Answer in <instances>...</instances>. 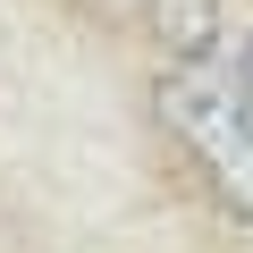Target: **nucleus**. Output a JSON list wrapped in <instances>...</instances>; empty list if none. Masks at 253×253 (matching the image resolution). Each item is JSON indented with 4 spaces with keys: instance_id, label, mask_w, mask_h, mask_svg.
Wrapping results in <instances>:
<instances>
[{
    "instance_id": "f257e3e1",
    "label": "nucleus",
    "mask_w": 253,
    "mask_h": 253,
    "mask_svg": "<svg viewBox=\"0 0 253 253\" xmlns=\"http://www.w3.org/2000/svg\"><path fill=\"white\" fill-rule=\"evenodd\" d=\"M152 110H161L169 135L186 144L194 177H203L228 211L253 219V110H245L228 59H169L161 84H152Z\"/></svg>"
},
{
    "instance_id": "f03ea898",
    "label": "nucleus",
    "mask_w": 253,
    "mask_h": 253,
    "mask_svg": "<svg viewBox=\"0 0 253 253\" xmlns=\"http://www.w3.org/2000/svg\"><path fill=\"white\" fill-rule=\"evenodd\" d=\"M228 76H236V93H245V110H253V34L236 42V59H228Z\"/></svg>"
}]
</instances>
